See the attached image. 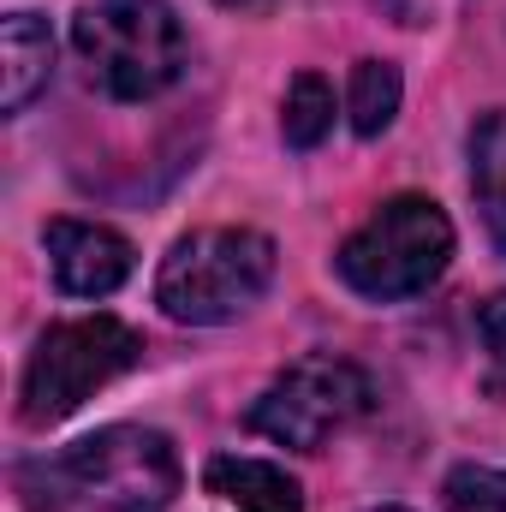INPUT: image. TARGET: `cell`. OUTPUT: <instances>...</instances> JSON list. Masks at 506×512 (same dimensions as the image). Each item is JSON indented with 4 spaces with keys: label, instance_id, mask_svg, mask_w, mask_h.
<instances>
[{
    "label": "cell",
    "instance_id": "7",
    "mask_svg": "<svg viewBox=\"0 0 506 512\" xmlns=\"http://www.w3.org/2000/svg\"><path fill=\"white\" fill-rule=\"evenodd\" d=\"M48 268L66 298H108L131 274V245L102 221H48Z\"/></svg>",
    "mask_w": 506,
    "mask_h": 512
},
{
    "label": "cell",
    "instance_id": "5",
    "mask_svg": "<svg viewBox=\"0 0 506 512\" xmlns=\"http://www.w3.org/2000/svg\"><path fill=\"white\" fill-rule=\"evenodd\" d=\"M143 364V334L126 328L120 316H78V322H54L18 387V417L30 429H48L60 417H72L84 399H96L108 382H120L126 370Z\"/></svg>",
    "mask_w": 506,
    "mask_h": 512
},
{
    "label": "cell",
    "instance_id": "11",
    "mask_svg": "<svg viewBox=\"0 0 506 512\" xmlns=\"http://www.w3.org/2000/svg\"><path fill=\"white\" fill-rule=\"evenodd\" d=\"M399 96H405L399 66H387V60H358L352 96H346L352 131H358V137H381V131L393 126V114H399Z\"/></svg>",
    "mask_w": 506,
    "mask_h": 512
},
{
    "label": "cell",
    "instance_id": "10",
    "mask_svg": "<svg viewBox=\"0 0 506 512\" xmlns=\"http://www.w3.org/2000/svg\"><path fill=\"white\" fill-rule=\"evenodd\" d=\"M471 191H477L489 239L506 256V108L501 114H483L477 131H471Z\"/></svg>",
    "mask_w": 506,
    "mask_h": 512
},
{
    "label": "cell",
    "instance_id": "9",
    "mask_svg": "<svg viewBox=\"0 0 506 512\" xmlns=\"http://www.w3.org/2000/svg\"><path fill=\"white\" fill-rule=\"evenodd\" d=\"M209 489L227 501V507L239 512H304V489L280 471V465H268V459H245V453H221V459H209Z\"/></svg>",
    "mask_w": 506,
    "mask_h": 512
},
{
    "label": "cell",
    "instance_id": "8",
    "mask_svg": "<svg viewBox=\"0 0 506 512\" xmlns=\"http://www.w3.org/2000/svg\"><path fill=\"white\" fill-rule=\"evenodd\" d=\"M0 60H6L0 66V108L24 114L54 78V36H48V24L36 12H12L0 24Z\"/></svg>",
    "mask_w": 506,
    "mask_h": 512
},
{
    "label": "cell",
    "instance_id": "1",
    "mask_svg": "<svg viewBox=\"0 0 506 512\" xmlns=\"http://www.w3.org/2000/svg\"><path fill=\"white\" fill-rule=\"evenodd\" d=\"M179 495V453L161 429L114 423L18 471L24 512H167Z\"/></svg>",
    "mask_w": 506,
    "mask_h": 512
},
{
    "label": "cell",
    "instance_id": "13",
    "mask_svg": "<svg viewBox=\"0 0 506 512\" xmlns=\"http://www.w3.org/2000/svg\"><path fill=\"white\" fill-rule=\"evenodd\" d=\"M447 512H506V471L495 465H453L441 483Z\"/></svg>",
    "mask_w": 506,
    "mask_h": 512
},
{
    "label": "cell",
    "instance_id": "14",
    "mask_svg": "<svg viewBox=\"0 0 506 512\" xmlns=\"http://www.w3.org/2000/svg\"><path fill=\"white\" fill-rule=\"evenodd\" d=\"M477 328H483V346L506 364V292H495V298L477 310Z\"/></svg>",
    "mask_w": 506,
    "mask_h": 512
},
{
    "label": "cell",
    "instance_id": "6",
    "mask_svg": "<svg viewBox=\"0 0 506 512\" xmlns=\"http://www.w3.org/2000/svg\"><path fill=\"white\" fill-rule=\"evenodd\" d=\"M376 405V387L358 364L346 358H298L280 382L268 387L251 405V429L280 441V447H298V453H322L328 435H340L346 423H358L364 411Z\"/></svg>",
    "mask_w": 506,
    "mask_h": 512
},
{
    "label": "cell",
    "instance_id": "4",
    "mask_svg": "<svg viewBox=\"0 0 506 512\" xmlns=\"http://www.w3.org/2000/svg\"><path fill=\"white\" fill-rule=\"evenodd\" d=\"M340 280L376 304L429 292L453 262V221L429 197H387L376 215L340 245Z\"/></svg>",
    "mask_w": 506,
    "mask_h": 512
},
{
    "label": "cell",
    "instance_id": "3",
    "mask_svg": "<svg viewBox=\"0 0 506 512\" xmlns=\"http://www.w3.org/2000/svg\"><path fill=\"white\" fill-rule=\"evenodd\" d=\"M274 286V239L256 227H203L161 256L155 304L185 328L239 322Z\"/></svg>",
    "mask_w": 506,
    "mask_h": 512
},
{
    "label": "cell",
    "instance_id": "16",
    "mask_svg": "<svg viewBox=\"0 0 506 512\" xmlns=\"http://www.w3.org/2000/svg\"><path fill=\"white\" fill-rule=\"evenodd\" d=\"M381 512H405V507H381Z\"/></svg>",
    "mask_w": 506,
    "mask_h": 512
},
{
    "label": "cell",
    "instance_id": "15",
    "mask_svg": "<svg viewBox=\"0 0 506 512\" xmlns=\"http://www.w3.org/2000/svg\"><path fill=\"white\" fill-rule=\"evenodd\" d=\"M215 6H227V12H274V0H215Z\"/></svg>",
    "mask_w": 506,
    "mask_h": 512
},
{
    "label": "cell",
    "instance_id": "12",
    "mask_svg": "<svg viewBox=\"0 0 506 512\" xmlns=\"http://www.w3.org/2000/svg\"><path fill=\"white\" fill-rule=\"evenodd\" d=\"M280 131H286L292 149H316L334 131V84L322 72H298L292 78L286 108H280Z\"/></svg>",
    "mask_w": 506,
    "mask_h": 512
},
{
    "label": "cell",
    "instance_id": "2",
    "mask_svg": "<svg viewBox=\"0 0 506 512\" xmlns=\"http://www.w3.org/2000/svg\"><path fill=\"white\" fill-rule=\"evenodd\" d=\"M84 78L114 102H155L191 66L185 24L167 0H90L72 18Z\"/></svg>",
    "mask_w": 506,
    "mask_h": 512
}]
</instances>
